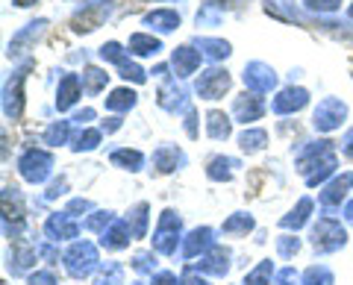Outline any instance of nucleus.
Here are the masks:
<instances>
[{"label": "nucleus", "mask_w": 353, "mask_h": 285, "mask_svg": "<svg viewBox=\"0 0 353 285\" xmlns=\"http://www.w3.org/2000/svg\"><path fill=\"white\" fill-rule=\"evenodd\" d=\"M83 94V80L77 74H65L59 80V92H57V109L65 112V109H71L77 101H80Z\"/></svg>", "instance_id": "nucleus-19"}, {"label": "nucleus", "mask_w": 353, "mask_h": 285, "mask_svg": "<svg viewBox=\"0 0 353 285\" xmlns=\"http://www.w3.org/2000/svg\"><path fill=\"white\" fill-rule=\"evenodd\" d=\"M109 159H112V165L124 168V171H141V165H145V156H141L139 150H130V147L115 150Z\"/></svg>", "instance_id": "nucleus-33"}, {"label": "nucleus", "mask_w": 353, "mask_h": 285, "mask_svg": "<svg viewBox=\"0 0 353 285\" xmlns=\"http://www.w3.org/2000/svg\"><path fill=\"white\" fill-rule=\"evenodd\" d=\"M106 80H109V74L106 71H101V68H94V65H88V68L83 71V85H85V92L88 94H97L106 85Z\"/></svg>", "instance_id": "nucleus-40"}, {"label": "nucleus", "mask_w": 353, "mask_h": 285, "mask_svg": "<svg viewBox=\"0 0 353 285\" xmlns=\"http://www.w3.org/2000/svg\"><path fill=\"white\" fill-rule=\"evenodd\" d=\"M221 24H224V9H221L215 0L203 3L201 12H197V27H221Z\"/></svg>", "instance_id": "nucleus-36"}, {"label": "nucleus", "mask_w": 353, "mask_h": 285, "mask_svg": "<svg viewBox=\"0 0 353 285\" xmlns=\"http://www.w3.org/2000/svg\"><path fill=\"white\" fill-rule=\"evenodd\" d=\"M253 226H256V224H253V218H250L248 212H236V215H230V218H227L221 229H224L227 235H248Z\"/></svg>", "instance_id": "nucleus-35"}, {"label": "nucleus", "mask_w": 353, "mask_h": 285, "mask_svg": "<svg viewBox=\"0 0 353 285\" xmlns=\"http://www.w3.org/2000/svg\"><path fill=\"white\" fill-rule=\"evenodd\" d=\"M239 145L245 153H259L268 145V133H265V129H245V133L239 136Z\"/></svg>", "instance_id": "nucleus-38"}, {"label": "nucleus", "mask_w": 353, "mask_h": 285, "mask_svg": "<svg viewBox=\"0 0 353 285\" xmlns=\"http://www.w3.org/2000/svg\"><path fill=\"white\" fill-rule=\"evenodd\" d=\"M103 18H106L103 0H94V3L83 6L80 12L71 18V27H74V32H92V30L101 27V21H103Z\"/></svg>", "instance_id": "nucleus-15"}, {"label": "nucleus", "mask_w": 353, "mask_h": 285, "mask_svg": "<svg viewBox=\"0 0 353 285\" xmlns=\"http://www.w3.org/2000/svg\"><path fill=\"white\" fill-rule=\"evenodd\" d=\"M118 127H121V118H109V120H103V129H106V133H115Z\"/></svg>", "instance_id": "nucleus-60"}, {"label": "nucleus", "mask_w": 353, "mask_h": 285, "mask_svg": "<svg viewBox=\"0 0 353 285\" xmlns=\"http://www.w3.org/2000/svg\"><path fill=\"white\" fill-rule=\"evenodd\" d=\"M230 250L227 247H212V250H206V253L201 256V262H197V268L194 271H201V273H212V277H227V271H230Z\"/></svg>", "instance_id": "nucleus-14"}, {"label": "nucleus", "mask_w": 353, "mask_h": 285, "mask_svg": "<svg viewBox=\"0 0 353 285\" xmlns=\"http://www.w3.org/2000/svg\"><path fill=\"white\" fill-rule=\"evenodd\" d=\"M101 138H103L101 129H83V133L74 138V145H71V147H74L77 153H83V150H94L97 145H101Z\"/></svg>", "instance_id": "nucleus-43"}, {"label": "nucleus", "mask_w": 353, "mask_h": 285, "mask_svg": "<svg viewBox=\"0 0 353 285\" xmlns=\"http://www.w3.org/2000/svg\"><path fill=\"white\" fill-rule=\"evenodd\" d=\"M274 285H301V277H297L294 268H283L274 273Z\"/></svg>", "instance_id": "nucleus-50"}, {"label": "nucleus", "mask_w": 353, "mask_h": 285, "mask_svg": "<svg viewBox=\"0 0 353 285\" xmlns=\"http://www.w3.org/2000/svg\"><path fill=\"white\" fill-rule=\"evenodd\" d=\"M350 189H353V173L347 171V173H341V177H336L321 191V206H324V209H336V206H341V200H345V194Z\"/></svg>", "instance_id": "nucleus-20"}, {"label": "nucleus", "mask_w": 353, "mask_h": 285, "mask_svg": "<svg viewBox=\"0 0 353 285\" xmlns=\"http://www.w3.org/2000/svg\"><path fill=\"white\" fill-rule=\"evenodd\" d=\"M330 150H333V141H312V145H306L301 153H297V171L306 177V173L318 165V159L327 156Z\"/></svg>", "instance_id": "nucleus-22"}, {"label": "nucleus", "mask_w": 353, "mask_h": 285, "mask_svg": "<svg viewBox=\"0 0 353 285\" xmlns=\"http://www.w3.org/2000/svg\"><path fill=\"white\" fill-rule=\"evenodd\" d=\"M309 103V92L306 89H283L277 97L271 101V109L277 115H292V112H301V109Z\"/></svg>", "instance_id": "nucleus-16"}, {"label": "nucleus", "mask_w": 353, "mask_h": 285, "mask_svg": "<svg viewBox=\"0 0 353 285\" xmlns=\"http://www.w3.org/2000/svg\"><path fill=\"white\" fill-rule=\"evenodd\" d=\"M345 221L353 226V200H347V203H345Z\"/></svg>", "instance_id": "nucleus-61"}, {"label": "nucleus", "mask_w": 353, "mask_h": 285, "mask_svg": "<svg viewBox=\"0 0 353 285\" xmlns=\"http://www.w3.org/2000/svg\"><path fill=\"white\" fill-rule=\"evenodd\" d=\"M233 168H239L236 159H230V156H215L212 162H209V168H206V177L215 180V182H227L230 177H233Z\"/></svg>", "instance_id": "nucleus-30"}, {"label": "nucleus", "mask_w": 353, "mask_h": 285, "mask_svg": "<svg viewBox=\"0 0 353 285\" xmlns=\"http://www.w3.org/2000/svg\"><path fill=\"white\" fill-rule=\"evenodd\" d=\"M121 76H124V80H132V83H139V85H141V83L148 80V71H141L136 62H130V59H127L124 65H121Z\"/></svg>", "instance_id": "nucleus-48"}, {"label": "nucleus", "mask_w": 353, "mask_h": 285, "mask_svg": "<svg viewBox=\"0 0 353 285\" xmlns=\"http://www.w3.org/2000/svg\"><path fill=\"white\" fill-rule=\"evenodd\" d=\"M241 80H245V85L250 92L268 94L274 85H277V74H274V68H271V65H265V62H248Z\"/></svg>", "instance_id": "nucleus-9"}, {"label": "nucleus", "mask_w": 353, "mask_h": 285, "mask_svg": "<svg viewBox=\"0 0 353 285\" xmlns=\"http://www.w3.org/2000/svg\"><path fill=\"white\" fill-rule=\"evenodd\" d=\"M148 212H150V206L148 203H139L136 209L130 212V218H127V221H132V235H136V238H145L148 235V218H150Z\"/></svg>", "instance_id": "nucleus-41"}, {"label": "nucleus", "mask_w": 353, "mask_h": 285, "mask_svg": "<svg viewBox=\"0 0 353 285\" xmlns=\"http://www.w3.org/2000/svg\"><path fill=\"white\" fill-rule=\"evenodd\" d=\"M12 3H15V6H21V9H27V6L36 3V0H12Z\"/></svg>", "instance_id": "nucleus-62"}, {"label": "nucleus", "mask_w": 353, "mask_h": 285, "mask_svg": "<svg viewBox=\"0 0 353 285\" xmlns=\"http://www.w3.org/2000/svg\"><path fill=\"white\" fill-rule=\"evenodd\" d=\"M150 285H185V282H183V279H176L171 271H162V273H157V277H153Z\"/></svg>", "instance_id": "nucleus-53"}, {"label": "nucleus", "mask_w": 353, "mask_h": 285, "mask_svg": "<svg viewBox=\"0 0 353 285\" xmlns=\"http://www.w3.org/2000/svg\"><path fill=\"white\" fill-rule=\"evenodd\" d=\"M301 285H336V277L327 265H312V268H306V273L301 277Z\"/></svg>", "instance_id": "nucleus-37"}, {"label": "nucleus", "mask_w": 353, "mask_h": 285, "mask_svg": "<svg viewBox=\"0 0 353 285\" xmlns=\"http://www.w3.org/2000/svg\"><path fill=\"white\" fill-rule=\"evenodd\" d=\"M71 120H57V124H50L48 129H44V145L50 147H59V145H68L71 138Z\"/></svg>", "instance_id": "nucleus-32"}, {"label": "nucleus", "mask_w": 353, "mask_h": 285, "mask_svg": "<svg viewBox=\"0 0 353 285\" xmlns=\"http://www.w3.org/2000/svg\"><path fill=\"white\" fill-rule=\"evenodd\" d=\"M24 229V206L18 189H3V233L6 238H18Z\"/></svg>", "instance_id": "nucleus-7"}, {"label": "nucleus", "mask_w": 353, "mask_h": 285, "mask_svg": "<svg viewBox=\"0 0 353 285\" xmlns=\"http://www.w3.org/2000/svg\"><path fill=\"white\" fill-rule=\"evenodd\" d=\"M77 212H92V200H83V197H74L68 203V215H77Z\"/></svg>", "instance_id": "nucleus-54"}, {"label": "nucleus", "mask_w": 353, "mask_h": 285, "mask_svg": "<svg viewBox=\"0 0 353 285\" xmlns=\"http://www.w3.org/2000/svg\"><path fill=\"white\" fill-rule=\"evenodd\" d=\"M44 27H48V21L39 18V21H32V24H27L21 32H15L12 41H9V56H21V53H27V50L41 39Z\"/></svg>", "instance_id": "nucleus-13"}, {"label": "nucleus", "mask_w": 353, "mask_h": 285, "mask_svg": "<svg viewBox=\"0 0 353 285\" xmlns=\"http://www.w3.org/2000/svg\"><path fill=\"white\" fill-rule=\"evenodd\" d=\"M145 24L159 30V32H171L180 27V15L174 12V9H153V12L145 15Z\"/></svg>", "instance_id": "nucleus-27"}, {"label": "nucleus", "mask_w": 353, "mask_h": 285, "mask_svg": "<svg viewBox=\"0 0 353 285\" xmlns=\"http://www.w3.org/2000/svg\"><path fill=\"white\" fill-rule=\"evenodd\" d=\"M153 165H157L162 173H171V171H176V168L185 165V153H183L180 147L165 145V147H159L157 153H153Z\"/></svg>", "instance_id": "nucleus-24"}, {"label": "nucleus", "mask_w": 353, "mask_h": 285, "mask_svg": "<svg viewBox=\"0 0 353 285\" xmlns=\"http://www.w3.org/2000/svg\"><path fill=\"white\" fill-rule=\"evenodd\" d=\"M130 241H132V226H130L127 218H124V221L118 218V221L101 235V244L106 250H124V247H130Z\"/></svg>", "instance_id": "nucleus-21"}, {"label": "nucleus", "mask_w": 353, "mask_h": 285, "mask_svg": "<svg viewBox=\"0 0 353 285\" xmlns=\"http://www.w3.org/2000/svg\"><path fill=\"white\" fill-rule=\"evenodd\" d=\"M92 118H94V109H83V112L77 115L74 120H77V124H88V120H92Z\"/></svg>", "instance_id": "nucleus-58"}, {"label": "nucleus", "mask_w": 353, "mask_h": 285, "mask_svg": "<svg viewBox=\"0 0 353 285\" xmlns=\"http://www.w3.org/2000/svg\"><path fill=\"white\" fill-rule=\"evenodd\" d=\"M336 168H339V159H336V153L330 150L327 156L318 159V165L306 173V185H309V189H315V185H321V182L330 177V173H336Z\"/></svg>", "instance_id": "nucleus-25"}, {"label": "nucleus", "mask_w": 353, "mask_h": 285, "mask_svg": "<svg viewBox=\"0 0 353 285\" xmlns=\"http://www.w3.org/2000/svg\"><path fill=\"white\" fill-rule=\"evenodd\" d=\"M185 97H189V92H185L180 83H176V80H165L159 94H157V103L162 109H168V112H176V109H189Z\"/></svg>", "instance_id": "nucleus-18"}, {"label": "nucleus", "mask_w": 353, "mask_h": 285, "mask_svg": "<svg viewBox=\"0 0 353 285\" xmlns=\"http://www.w3.org/2000/svg\"><path fill=\"white\" fill-rule=\"evenodd\" d=\"M44 233H48L50 241H68V238L80 235V224L74 221V215L57 212V215L48 218V224H44Z\"/></svg>", "instance_id": "nucleus-12"}, {"label": "nucleus", "mask_w": 353, "mask_h": 285, "mask_svg": "<svg viewBox=\"0 0 353 285\" xmlns=\"http://www.w3.org/2000/svg\"><path fill=\"white\" fill-rule=\"evenodd\" d=\"M115 221H118V218H115L112 212H94V215L85 221V229H92V233H101V235H103Z\"/></svg>", "instance_id": "nucleus-44"}, {"label": "nucleus", "mask_w": 353, "mask_h": 285, "mask_svg": "<svg viewBox=\"0 0 353 285\" xmlns=\"http://www.w3.org/2000/svg\"><path fill=\"white\" fill-rule=\"evenodd\" d=\"M197 48H201V53H206L209 59L230 56V41H224V39H197Z\"/></svg>", "instance_id": "nucleus-39"}, {"label": "nucleus", "mask_w": 353, "mask_h": 285, "mask_svg": "<svg viewBox=\"0 0 353 285\" xmlns=\"http://www.w3.org/2000/svg\"><path fill=\"white\" fill-rule=\"evenodd\" d=\"M39 256H41V259H48L50 265H53V262L59 259V253H57V250H53L50 244H41V247H39Z\"/></svg>", "instance_id": "nucleus-57"}, {"label": "nucleus", "mask_w": 353, "mask_h": 285, "mask_svg": "<svg viewBox=\"0 0 353 285\" xmlns=\"http://www.w3.org/2000/svg\"><path fill=\"white\" fill-rule=\"evenodd\" d=\"M206 133L212 138H218V141H224V138H230V133H233V120L215 109V112L206 115Z\"/></svg>", "instance_id": "nucleus-29"}, {"label": "nucleus", "mask_w": 353, "mask_h": 285, "mask_svg": "<svg viewBox=\"0 0 353 285\" xmlns=\"http://www.w3.org/2000/svg\"><path fill=\"white\" fill-rule=\"evenodd\" d=\"M132 285H145V282H141V279H139V282H132Z\"/></svg>", "instance_id": "nucleus-63"}, {"label": "nucleus", "mask_w": 353, "mask_h": 285, "mask_svg": "<svg viewBox=\"0 0 353 285\" xmlns=\"http://www.w3.org/2000/svg\"><path fill=\"white\" fill-rule=\"evenodd\" d=\"M347 118V106L339 101V97H324L321 103L315 106V115H312V127L318 133H333V129L341 127V120Z\"/></svg>", "instance_id": "nucleus-6"}, {"label": "nucleus", "mask_w": 353, "mask_h": 285, "mask_svg": "<svg viewBox=\"0 0 353 285\" xmlns=\"http://www.w3.org/2000/svg\"><path fill=\"white\" fill-rule=\"evenodd\" d=\"M162 50V41L148 36V32H136V36H130V53H136V56H157Z\"/></svg>", "instance_id": "nucleus-28"}, {"label": "nucleus", "mask_w": 353, "mask_h": 285, "mask_svg": "<svg viewBox=\"0 0 353 285\" xmlns=\"http://www.w3.org/2000/svg\"><path fill=\"white\" fill-rule=\"evenodd\" d=\"M62 262H65V271H68L74 279H85L101 265V256H97V247L92 241H74L68 247V253L62 256Z\"/></svg>", "instance_id": "nucleus-1"}, {"label": "nucleus", "mask_w": 353, "mask_h": 285, "mask_svg": "<svg viewBox=\"0 0 353 285\" xmlns=\"http://www.w3.org/2000/svg\"><path fill=\"white\" fill-rule=\"evenodd\" d=\"M30 285H57V277L50 271H36L30 273Z\"/></svg>", "instance_id": "nucleus-52"}, {"label": "nucleus", "mask_w": 353, "mask_h": 285, "mask_svg": "<svg viewBox=\"0 0 353 285\" xmlns=\"http://www.w3.org/2000/svg\"><path fill=\"white\" fill-rule=\"evenodd\" d=\"M136 101H139V94L132 89H115L106 97V109L109 112H130V109L136 106Z\"/></svg>", "instance_id": "nucleus-31"}, {"label": "nucleus", "mask_w": 353, "mask_h": 285, "mask_svg": "<svg viewBox=\"0 0 353 285\" xmlns=\"http://www.w3.org/2000/svg\"><path fill=\"white\" fill-rule=\"evenodd\" d=\"M309 12H336L341 6V0H303Z\"/></svg>", "instance_id": "nucleus-49"}, {"label": "nucleus", "mask_w": 353, "mask_h": 285, "mask_svg": "<svg viewBox=\"0 0 353 285\" xmlns=\"http://www.w3.org/2000/svg\"><path fill=\"white\" fill-rule=\"evenodd\" d=\"M233 115L236 120H241V124H250V120H259L265 115V103H262V97L256 92H245V94H239L236 97V103H233Z\"/></svg>", "instance_id": "nucleus-17"}, {"label": "nucleus", "mask_w": 353, "mask_h": 285, "mask_svg": "<svg viewBox=\"0 0 353 285\" xmlns=\"http://www.w3.org/2000/svg\"><path fill=\"white\" fill-rule=\"evenodd\" d=\"M180 238H183V221H180V215L171 212V209H165L159 215L157 233H153V250L162 253V256H171V253H176V244H180Z\"/></svg>", "instance_id": "nucleus-2"}, {"label": "nucleus", "mask_w": 353, "mask_h": 285, "mask_svg": "<svg viewBox=\"0 0 353 285\" xmlns=\"http://www.w3.org/2000/svg\"><path fill=\"white\" fill-rule=\"evenodd\" d=\"M94 285H124V268H121L118 262H103V265L97 268Z\"/></svg>", "instance_id": "nucleus-34"}, {"label": "nucleus", "mask_w": 353, "mask_h": 285, "mask_svg": "<svg viewBox=\"0 0 353 285\" xmlns=\"http://www.w3.org/2000/svg\"><path fill=\"white\" fill-rule=\"evenodd\" d=\"M271 277H274V265L271 259H265L245 277V285H271Z\"/></svg>", "instance_id": "nucleus-42"}, {"label": "nucleus", "mask_w": 353, "mask_h": 285, "mask_svg": "<svg viewBox=\"0 0 353 285\" xmlns=\"http://www.w3.org/2000/svg\"><path fill=\"white\" fill-rule=\"evenodd\" d=\"M341 150H345V156H350V159H353V129L345 136V147H341Z\"/></svg>", "instance_id": "nucleus-59"}, {"label": "nucleus", "mask_w": 353, "mask_h": 285, "mask_svg": "<svg viewBox=\"0 0 353 285\" xmlns=\"http://www.w3.org/2000/svg\"><path fill=\"white\" fill-rule=\"evenodd\" d=\"M347 244V229L341 226L336 218H321L312 226V247L318 253H336Z\"/></svg>", "instance_id": "nucleus-3"}, {"label": "nucleus", "mask_w": 353, "mask_h": 285, "mask_svg": "<svg viewBox=\"0 0 353 285\" xmlns=\"http://www.w3.org/2000/svg\"><path fill=\"white\" fill-rule=\"evenodd\" d=\"M101 56H103L106 62H115V65H118V68H121V65H124V62H127V50H124V48H121V45H118V41H106V45L101 48Z\"/></svg>", "instance_id": "nucleus-45"}, {"label": "nucleus", "mask_w": 353, "mask_h": 285, "mask_svg": "<svg viewBox=\"0 0 353 285\" xmlns=\"http://www.w3.org/2000/svg\"><path fill=\"white\" fill-rule=\"evenodd\" d=\"M36 256H39V247L27 244L24 238H15V241H12V253H9L6 268L12 271V277H21V273H27L32 265H36Z\"/></svg>", "instance_id": "nucleus-10"}, {"label": "nucleus", "mask_w": 353, "mask_h": 285, "mask_svg": "<svg viewBox=\"0 0 353 285\" xmlns=\"http://www.w3.org/2000/svg\"><path fill=\"white\" fill-rule=\"evenodd\" d=\"M185 133H189L192 138H197V112L192 106L185 109Z\"/></svg>", "instance_id": "nucleus-55"}, {"label": "nucleus", "mask_w": 353, "mask_h": 285, "mask_svg": "<svg viewBox=\"0 0 353 285\" xmlns=\"http://www.w3.org/2000/svg\"><path fill=\"white\" fill-rule=\"evenodd\" d=\"M65 191H68V182H65V177H59V180L50 182V189L44 191V197H48V200H57V197L65 194Z\"/></svg>", "instance_id": "nucleus-51"}, {"label": "nucleus", "mask_w": 353, "mask_h": 285, "mask_svg": "<svg viewBox=\"0 0 353 285\" xmlns=\"http://www.w3.org/2000/svg\"><path fill=\"white\" fill-rule=\"evenodd\" d=\"M312 209H315V203L309 200V197H303V200L297 203L289 215L280 218V226H283V229H294V233H297V229H301V226L309 221V215H312Z\"/></svg>", "instance_id": "nucleus-26"}, {"label": "nucleus", "mask_w": 353, "mask_h": 285, "mask_svg": "<svg viewBox=\"0 0 353 285\" xmlns=\"http://www.w3.org/2000/svg\"><path fill=\"white\" fill-rule=\"evenodd\" d=\"M18 171H21V177H24L27 182L32 185H39L50 177V171H53V156L48 150H41V147H30L24 156L18 159Z\"/></svg>", "instance_id": "nucleus-5"}, {"label": "nucleus", "mask_w": 353, "mask_h": 285, "mask_svg": "<svg viewBox=\"0 0 353 285\" xmlns=\"http://www.w3.org/2000/svg\"><path fill=\"white\" fill-rule=\"evenodd\" d=\"M277 253H280L283 259L297 256V253H301V238H294V235H280V238H277Z\"/></svg>", "instance_id": "nucleus-46"}, {"label": "nucleus", "mask_w": 353, "mask_h": 285, "mask_svg": "<svg viewBox=\"0 0 353 285\" xmlns=\"http://www.w3.org/2000/svg\"><path fill=\"white\" fill-rule=\"evenodd\" d=\"M347 15H350V18H353V6H350V12H347Z\"/></svg>", "instance_id": "nucleus-64"}, {"label": "nucleus", "mask_w": 353, "mask_h": 285, "mask_svg": "<svg viewBox=\"0 0 353 285\" xmlns=\"http://www.w3.org/2000/svg\"><path fill=\"white\" fill-rule=\"evenodd\" d=\"M30 68H32V62H24L21 68L12 71V76H9L3 85V115L9 120H18L21 112H24V80H27Z\"/></svg>", "instance_id": "nucleus-4"}, {"label": "nucleus", "mask_w": 353, "mask_h": 285, "mask_svg": "<svg viewBox=\"0 0 353 285\" xmlns=\"http://www.w3.org/2000/svg\"><path fill=\"white\" fill-rule=\"evenodd\" d=\"M185 285H209L203 277H201V273H197L194 268H189V271H185V279H183Z\"/></svg>", "instance_id": "nucleus-56"}, {"label": "nucleus", "mask_w": 353, "mask_h": 285, "mask_svg": "<svg viewBox=\"0 0 353 285\" xmlns=\"http://www.w3.org/2000/svg\"><path fill=\"white\" fill-rule=\"evenodd\" d=\"M212 247H215V233L209 226H197L183 238V259H197Z\"/></svg>", "instance_id": "nucleus-11"}, {"label": "nucleus", "mask_w": 353, "mask_h": 285, "mask_svg": "<svg viewBox=\"0 0 353 285\" xmlns=\"http://www.w3.org/2000/svg\"><path fill=\"white\" fill-rule=\"evenodd\" d=\"M230 89V74L224 68H209L197 76L194 83V92L203 97V101H218V97H224V92Z\"/></svg>", "instance_id": "nucleus-8"}, {"label": "nucleus", "mask_w": 353, "mask_h": 285, "mask_svg": "<svg viewBox=\"0 0 353 285\" xmlns=\"http://www.w3.org/2000/svg\"><path fill=\"white\" fill-rule=\"evenodd\" d=\"M171 62H174L176 76H189V74H194L197 68H201V50H194V48H189V45H183V48H176V50H174Z\"/></svg>", "instance_id": "nucleus-23"}, {"label": "nucleus", "mask_w": 353, "mask_h": 285, "mask_svg": "<svg viewBox=\"0 0 353 285\" xmlns=\"http://www.w3.org/2000/svg\"><path fill=\"white\" fill-rule=\"evenodd\" d=\"M132 268H136L139 273H150L153 268H157V256H153L150 250H141V253L132 256Z\"/></svg>", "instance_id": "nucleus-47"}]
</instances>
